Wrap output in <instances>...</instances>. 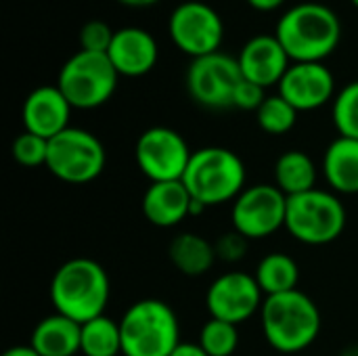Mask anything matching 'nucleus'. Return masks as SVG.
Returning a JSON list of instances; mask_svg holds the SVG:
<instances>
[{
    "label": "nucleus",
    "instance_id": "f257e3e1",
    "mask_svg": "<svg viewBox=\"0 0 358 356\" xmlns=\"http://www.w3.org/2000/svg\"><path fill=\"white\" fill-rule=\"evenodd\" d=\"M275 36L292 63H323L340 44L342 23L329 6L302 2L281 15Z\"/></svg>",
    "mask_w": 358,
    "mask_h": 356
},
{
    "label": "nucleus",
    "instance_id": "f03ea898",
    "mask_svg": "<svg viewBox=\"0 0 358 356\" xmlns=\"http://www.w3.org/2000/svg\"><path fill=\"white\" fill-rule=\"evenodd\" d=\"M48 294L55 313L84 325L105 315L111 283L107 271L96 260L71 258L55 271Z\"/></svg>",
    "mask_w": 358,
    "mask_h": 356
},
{
    "label": "nucleus",
    "instance_id": "7ed1b4c3",
    "mask_svg": "<svg viewBox=\"0 0 358 356\" xmlns=\"http://www.w3.org/2000/svg\"><path fill=\"white\" fill-rule=\"evenodd\" d=\"M321 311L300 290L268 296L260 308V325L266 344L281 355H298L310 348L321 334Z\"/></svg>",
    "mask_w": 358,
    "mask_h": 356
},
{
    "label": "nucleus",
    "instance_id": "20e7f679",
    "mask_svg": "<svg viewBox=\"0 0 358 356\" xmlns=\"http://www.w3.org/2000/svg\"><path fill=\"white\" fill-rule=\"evenodd\" d=\"M245 164L227 147H203L193 151L182 176L191 197L206 208L235 201L245 189Z\"/></svg>",
    "mask_w": 358,
    "mask_h": 356
},
{
    "label": "nucleus",
    "instance_id": "39448f33",
    "mask_svg": "<svg viewBox=\"0 0 358 356\" xmlns=\"http://www.w3.org/2000/svg\"><path fill=\"white\" fill-rule=\"evenodd\" d=\"M122 356H170L180 344L178 317L164 300L134 302L120 319Z\"/></svg>",
    "mask_w": 358,
    "mask_h": 356
},
{
    "label": "nucleus",
    "instance_id": "423d86ee",
    "mask_svg": "<svg viewBox=\"0 0 358 356\" xmlns=\"http://www.w3.org/2000/svg\"><path fill=\"white\" fill-rule=\"evenodd\" d=\"M287 233L304 245H327L346 229V208L331 191L313 189L287 197Z\"/></svg>",
    "mask_w": 358,
    "mask_h": 356
},
{
    "label": "nucleus",
    "instance_id": "0eeeda50",
    "mask_svg": "<svg viewBox=\"0 0 358 356\" xmlns=\"http://www.w3.org/2000/svg\"><path fill=\"white\" fill-rule=\"evenodd\" d=\"M117 80L107 52L78 50L63 63L57 86L73 109H96L115 94Z\"/></svg>",
    "mask_w": 358,
    "mask_h": 356
},
{
    "label": "nucleus",
    "instance_id": "6e6552de",
    "mask_svg": "<svg viewBox=\"0 0 358 356\" xmlns=\"http://www.w3.org/2000/svg\"><path fill=\"white\" fill-rule=\"evenodd\" d=\"M107 164V153L99 136L84 128L69 126L48 141L46 168L67 185H86L96 180Z\"/></svg>",
    "mask_w": 358,
    "mask_h": 356
},
{
    "label": "nucleus",
    "instance_id": "1a4fd4ad",
    "mask_svg": "<svg viewBox=\"0 0 358 356\" xmlns=\"http://www.w3.org/2000/svg\"><path fill=\"white\" fill-rule=\"evenodd\" d=\"M191 155L185 136L168 126L147 128L134 145L136 166L151 183L182 180Z\"/></svg>",
    "mask_w": 358,
    "mask_h": 356
},
{
    "label": "nucleus",
    "instance_id": "9d476101",
    "mask_svg": "<svg viewBox=\"0 0 358 356\" xmlns=\"http://www.w3.org/2000/svg\"><path fill=\"white\" fill-rule=\"evenodd\" d=\"M168 31L178 50L199 59L220 50L224 23L216 8L199 0L180 2L168 19Z\"/></svg>",
    "mask_w": 358,
    "mask_h": 356
},
{
    "label": "nucleus",
    "instance_id": "9b49d317",
    "mask_svg": "<svg viewBox=\"0 0 358 356\" xmlns=\"http://www.w3.org/2000/svg\"><path fill=\"white\" fill-rule=\"evenodd\" d=\"M241 80L237 59L220 50L193 59L185 78L191 99L206 109L233 107L235 90Z\"/></svg>",
    "mask_w": 358,
    "mask_h": 356
},
{
    "label": "nucleus",
    "instance_id": "f8f14e48",
    "mask_svg": "<svg viewBox=\"0 0 358 356\" xmlns=\"http://www.w3.org/2000/svg\"><path fill=\"white\" fill-rule=\"evenodd\" d=\"M287 197L277 185H252L233 201V229L245 239H264L285 227Z\"/></svg>",
    "mask_w": 358,
    "mask_h": 356
},
{
    "label": "nucleus",
    "instance_id": "ddd939ff",
    "mask_svg": "<svg viewBox=\"0 0 358 356\" xmlns=\"http://www.w3.org/2000/svg\"><path fill=\"white\" fill-rule=\"evenodd\" d=\"M264 298L266 296L254 275L231 271L212 281L206 294V304L212 319L241 325L260 313Z\"/></svg>",
    "mask_w": 358,
    "mask_h": 356
},
{
    "label": "nucleus",
    "instance_id": "4468645a",
    "mask_svg": "<svg viewBox=\"0 0 358 356\" xmlns=\"http://www.w3.org/2000/svg\"><path fill=\"white\" fill-rule=\"evenodd\" d=\"M277 88L298 111H315L336 99V78L325 63H292Z\"/></svg>",
    "mask_w": 358,
    "mask_h": 356
},
{
    "label": "nucleus",
    "instance_id": "2eb2a0df",
    "mask_svg": "<svg viewBox=\"0 0 358 356\" xmlns=\"http://www.w3.org/2000/svg\"><path fill=\"white\" fill-rule=\"evenodd\" d=\"M237 63L245 80L262 88H268L279 86V82L292 65V59L275 34H260L243 44V48L237 55Z\"/></svg>",
    "mask_w": 358,
    "mask_h": 356
},
{
    "label": "nucleus",
    "instance_id": "dca6fc26",
    "mask_svg": "<svg viewBox=\"0 0 358 356\" xmlns=\"http://www.w3.org/2000/svg\"><path fill=\"white\" fill-rule=\"evenodd\" d=\"M71 109L73 107L59 90V86H38L27 94L23 103V126L27 132L50 141L69 128Z\"/></svg>",
    "mask_w": 358,
    "mask_h": 356
},
{
    "label": "nucleus",
    "instance_id": "f3484780",
    "mask_svg": "<svg viewBox=\"0 0 358 356\" xmlns=\"http://www.w3.org/2000/svg\"><path fill=\"white\" fill-rule=\"evenodd\" d=\"M107 57L120 76L141 78L155 67L159 48L151 31L136 25H128L115 31Z\"/></svg>",
    "mask_w": 358,
    "mask_h": 356
},
{
    "label": "nucleus",
    "instance_id": "a211bd4d",
    "mask_svg": "<svg viewBox=\"0 0 358 356\" xmlns=\"http://www.w3.org/2000/svg\"><path fill=\"white\" fill-rule=\"evenodd\" d=\"M191 204L193 197L185 187V183L168 180V183H151L143 195L141 208L151 225L159 229H170L191 216Z\"/></svg>",
    "mask_w": 358,
    "mask_h": 356
},
{
    "label": "nucleus",
    "instance_id": "6ab92c4d",
    "mask_svg": "<svg viewBox=\"0 0 358 356\" xmlns=\"http://www.w3.org/2000/svg\"><path fill=\"white\" fill-rule=\"evenodd\" d=\"M80 342L82 325L59 313L38 321L29 338V346L40 356H76Z\"/></svg>",
    "mask_w": 358,
    "mask_h": 356
},
{
    "label": "nucleus",
    "instance_id": "aec40b11",
    "mask_svg": "<svg viewBox=\"0 0 358 356\" xmlns=\"http://www.w3.org/2000/svg\"><path fill=\"white\" fill-rule=\"evenodd\" d=\"M323 176L334 193H358V141L338 136L323 155Z\"/></svg>",
    "mask_w": 358,
    "mask_h": 356
},
{
    "label": "nucleus",
    "instance_id": "412c9836",
    "mask_svg": "<svg viewBox=\"0 0 358 356\" xmlns=\"http://www.w3.org/2000/svg\"><path fill=\"white\" fill-rule=\"evenodd\" d=\"M168 258L185 277H201L216 262L214 245L197 233H180L168 245Z\"/></svg>",
    "mask_w": 358,
    "mask_h": 356
},
{
    "label": "nucleus",
    "instance_id": "4be33fe9",
    "mask_svg": "<svg viewBox=\"0 0 358 356\" xmlns=\"http://www.w3.org/2000/svg\"><path fill=\"white\" fill-rule=\"evenodd\" d=\"M317 166L304 151L292 149L275 162V185L285 197H294L317 189Z\"/></svg>",
    "mask_w": 358,
    "mask_h": 356
},
{
    "label": "nucleus",
    "instance_id": "5701e85b",
    "mask_svg": "<svg viewBox=\"0 0 358 356\" xmlns=\"http://www.w3.org/2000/svg\"><path fill=\"white\" fill-rule=\"evenodd\" d=\"M262 294L268 296H279V294H287L298 290V281H300V269L298 262L283 254V252H273L266 254L254 273Z\"/></svg>",
    "mask_w": 358,
    "mask_h": 356
},
{
    "label": "nucleus",
    "instance_id": "b1692460",
    "mask_svg": "<svg viewBox=\"0 0 358 356\" xmlns=\"http://www.w3.org/2000/svg\"><path fill=\"white\" fill-rule=\"evenodd\" d=\"M80 353L84 356H120L122 355V332L120 321L101 315L82 325Z\"/></svg>",
    "mask_w": 358,
    "mask_h": 356
},
{
    "label": "nucleus",
    "instance_id": "393cba45",
    "mask_svg": "<svg viewBox=\"0 0 358 356\" xmlns=\"http://www.w3.org/2000/svg\"><path fill=\"white\" fill-rule=\"evenodd\" d=\"M298 113L300 111L277 92V94H268L264 99V103L256 111V120H258V126L266 134L281 136V134H287L296 126Z\"/></svg>",
    "mask_w": 358,
    "mask_h": 356
},
{
    "label": "nucleus",
    "instance_id": "a878e982",
    "mask_svg": "<svg viewBox=\"0 0 358 356\" xmlns=\"http://www.w3.org/2000/svg\"><path fill=\"white\" fill-rule=\"evenodd\" d=\"M197 344L210 356H233L239 348V329L233 323L210 319L201 327Z\"/></svg>",
    "mask_w": 358,
    "mask_h": 356
},
{
    "label": "nucleus",
    "instance_id": "bb28decb",
    "mask_svg": "<svg viewBox=\"0 0 358 356\" xmlns=\"http://www.w3.org/2000/svg\"><path fill=\"white\" fill-rule=\"evenodd\" d=\"M331 118L340 136L358 141V80L346 84L336 94Z\"/></svg>",
    "mask_w": 358,
    "mask_h": 356
},
{
    "label": "nucleus",
    "instance_id": "cd10ccee",
    "mask_svg": "<svg viewBox=\"0 0 358 356\" xmlns=\"http://www.w3.org/2000/svg\"><path fill=\"white\" fill-rule=\"evenodd\" d=\"M13 159L25 168H38V166H46V157H48V141L23 130L10 147Z\"/></svg>",
    "mask_w": 358,
    "mask_h": 356
},
{
    "label": "nucleus",
    "instance_id": "c85d7f7f",
    "mask_svg": "<svg viewBox=\"0 0 358 356\" xmlns=\"http://www.w3.org/2000/svg\"><path fill=\"white\" fill-rule=\"evenodd\" d=\"M115 31L105 23V21H88L80 29V50H90V52H107L111 42H113Z\"/></svg>",
    "mask_w": 358,
    "mask_h": 356
},
{
    "label": "nucleus",
    "instance_id": "c756f323",
    "mask_svg": "<svg viewBox=\"0 0 358 356\" xmlns=\"http://www.w3.org/2000/svg\"><path fill=\"white\" fill-rule=\"evenodd\" d=\"M248 243H250V239H245L241 233H237L233 229V231L218 237V241L214 243V250H216L218 260H222V262H239L248 254Z\"/></svg>",
    "mask_w": 358,
    "mask_h": 356
},
{
    "label": "nucleus",
    "instance_id": "7c9ffc66",
    "mask_svg": "<svg viewBox=\"0 0 358 356\" xmlns=\"http://www.w3.org/2000/svg\"><path fill=\"white\" fill-rule=\"evenodd\" d=\"M266 88L250 82V80H241L237 90H235V99H233V107L241 109V111H258L260 105L264 103L266 99Z\"/></svg>",
    "mask_w": 358,
    "mask_h": 356
},
{
    "label": "nucleus",
    "instance_id": "2f4dec72",
    "mask_svg": "<svg viewBox=\"0 0 358 356\" xmlns=\"http://www.w3.org/2000/svg\"><path fill=\"white\" fill-rule=\"evenodd\" d=\"M170 356H210L199 344H193V342H180L178 346H176V350L172 353Z\"/></svg>",
    "mask_w": 358,
    "mask_h": 356
},
{
    "label": "nucleus",
    "instance_id": "473e14b6",
    "mask_svg": "<svg viewBox=\"0 0 358 356\" xmlns=\"http://www.w3.org/2000/svg\"><path fill=\"white\" fill-rule=\"evenodd\" d=\"M283 2H285V0H248V4H250V6H254L256 10H262V13H266V10H275V8H279Z\"/></svg>",
    "mask_w": 358,
    "mask_h": 356
},
{
    "label": "nucleus",
    "instance_id": "72a5a7b5",
    "mask_svg": "<svg viewBox=\"0 0 358 356\" xmlns=\"http://www.w3.org/2000/svg\"><path fill=\"white\" fill-rule=\"evenodd\" d=\"M2 356H40L29 344L27 346H13V348H8L6 353Z\"/></svg>",
    "mask_w": 358,
    "mask_h": 356
},
{
    "label": "nucleus",
    "instance_id": "f704fd0d",
    "mask_svg": "<svg viewBox=\"0 0 358 356\" xmlns=\"http://www.w3.org/2000/svg\"><path fill=\"white\" fill-rule=\"evenodd\" d=\"M117 2H122L126 6H134V8H143V6H151L159 0H117Z\"/></svg>",
    "mask_w": 358,
    "mask_h": 356
},
{
    "label": "nucleus",
    "instance_id": "c9c22d12",
    "mask_svg": "<svg viewBox=\"0 0 358 356\" xmlns=\"http://www.w3.org/2000/svg\"><path fill=\"white\" fill-rule=\"evenodd\" d=\"M350 2H352V4H355V6L358 8V0H350Z\"/></svg>",
    "mask_w": 358,
    "mask_h": 356
}]
</instances>
